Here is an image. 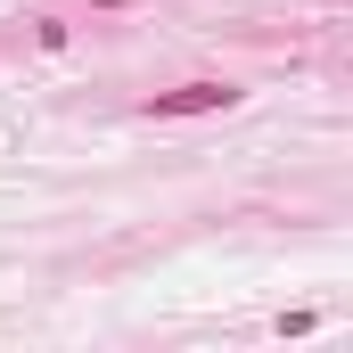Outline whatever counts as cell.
<instances>
[{"mask_svg":"<svg viewBox=\"0 0 353 353\" xmlns=\"http://www.w3.org/2000/svg\"><path fill=\"white\" fill-rule=\"evenodd\" d=\"M230 99H239L230 83H181V90H157L148 115H157V123H173V115H222Z\"/></svg>","mask_w":353,"mask_h":353,"instance_id":"1","label":"cell"}]
</instances>
